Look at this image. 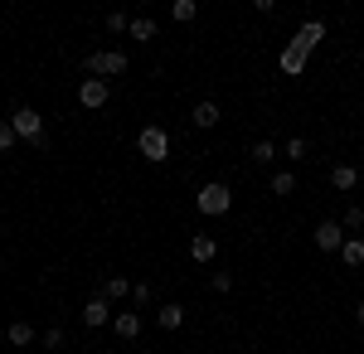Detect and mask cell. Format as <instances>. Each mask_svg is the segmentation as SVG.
Returning <instances> with one entry per match:
<instances>
[{
  "instance_id": "obj_1",
  "label": "cell",
  "mask_w": 364,
  "mask_h": 354,
  "mask_svg": "<svg viewBox=\"0 0 364 354\" xmlns=\"http://www.w3.org/2000/svg\"><path fill=\"white\" fill-rule=\"evenodd\" d=\"M321 39H326V20H306V25L287 39V49H282L277 68L287 73V78H301V73H306V58L316 54V44H321Z\"/></svg>"
},
{
  "instance_id": "obj_2",
  "label": "cell",
  "mask_w": 364,
  "mask_h": 354,
  "mask_svg": "<svg viewBox=\"0 0 364 354\" xmlns=\"http://www.w3.org/2000/svg\"><path fill=\"white\" fill-rule=\"evenodd\" d=\"M132 68V58L122 54V49H92L87 54V78H117V73H127Z\"/></svg>"
},
{
  "instance_id": "obj_3",
  "label": "cell",
  "mask_w": 364,
  "mask_h": 354,
  "mask_svg": "<svg viewBox=\"0 0 364 354\" xmlns=\"http://www.w3.org/2000/svg\"><path fill=\"white\" fill-rule=\"evenodd\" d=\"M10 127H15V136H20V141L44 146V112H39V107H15V112H10Z\"/></svg>"
},
{
  "instance_id": "obj_4",
  "label": "cell",
  "mask_w": 364,
  "mask_h": 354,
  "mask_svg": "<svg viewBox=\"0 0 364 354\" xmlns=\"http://www.w3.org/2000/svg\"><path fill=\"white\" fill-rule=\"evenodd\" d=\"M195 204H199V214L219 218V214H228V204H233V190H228L224 180H209V185L195 194Z\"/></svg>"
},
{
  "instance_id": "obj_5",
  "label": "cell",
  "mask_w": 364,
  "mask_h": 354,
  "mask_svg": "<svg viewBox=\"0 0 364 354\" xmlns=\"http://www.w3.org/2000/svg\"><path fill=\"white\" fill-rule=\"evenodd\" d=\"M136 151H141V156H146L151 165L170 161V132H166V127H141V136H136Z\"/></svg>"
},
{
  "instance_id": "obj_6",
  "label": "cell",
  "mask_w": 364,
  "mask_h": 354,
  "mask_svg": "<svg viewBox=\"0 0 364 354\" xmlns=\"http://www.w3.org/2000/svg\"><path fill=\"white\" fill-rule=\"evenodd\" d=\"M78 102H83L87 112H102L107 102H112V87L102 78H83V87H78Z\"/></svg>"
},
{
  "instance_id": "obj_7",
  "label": "cell",
  "mask_w": 364,
  "mask_h": 354,
  "mask_svg": "<svg viewBox=\"0 0 364 354\" xmlns=\"http://www.w3.org/2000/svg\"><path fill=\"white\" fill-rule=\"evenodd\" d=\"M311 238H316L321 252H340V247H345V228H340L336 218H326V223H316V233H311Z\"/></svg>"
},
{
  "instance_id": "obj_8",
  "label": "cell",
  "mask_w": 364,
  "mask_h": 354,
  "mask_svg": "<svg viewBox=\"0 0 364 354\" xmlns=\"http://www.w3.org/2000/svg\"><path fill=\"white\" fill-rule=\"evenodd\" d=\"M83 326H87V330L112 326V306H107V296H92V301L83 306Z\"/></svg>"
},
{
  "instance_id": "obj_9",
  "label": "cell",
  "mask_w": 364,
  "mask_h": 354,
  "mask_svg": "<svg viewBox=\"0 0 364 354\" xmlns=\"http://www.w3.org/2000/svg\"><path fill=\"white\" fill-rule=\"evenodd\" d=\"M190 257H195V262H204V267H209V262H214V257H219V243H214V238H209V233H195V238H190Z\"/></svg>"
},
{
  "instance_id": "obj_10",
  "label": "cell",
  "mask_w": 364,
  "mask_h": 354,
  "mask_svg": "<svg viewBox=\"0 0 364 354\" xmlns=\"http://www.w3.org/2000/svg\"><path fill=\"white\" fill-rule=\"evenodd\" d=\"M219 102H195V112H190V122H195L199 132H209V127H219Z\"/></svg>"
},
{
  "instance_id": "obj_11",
  "label": "cell",
  "mask_w": 364,
  "mask_h": 354,
  "mask_svg": "<svg viewBox=\"0 0 364 354\" xmlns=\"http://www.w3.org/2000/svg\"><path fill=\"white\" fill-rule=\"evenodd\" d=\"M5 340H10L15 350H25V345H34V340H39V330L29 326V321H10V330H5Z\"/></svg>"
},
{
  "instance_id": "obj_12",
  "label": "cell",
  "mask_w": 364,
  "mask_h": 354,
  "mask_svg": "<svg viewBox=\"0 0 364 354\" xmlns=\"http://www.w3.org/2000/svg\"><path fill=\"white\" fill-rule=\"evenodd\" d=\"M156 321H161V330H180L185 326V306H180V301H166V306L156 311Z\"/></svg>"
},
{
  "instance_id": "obj_13",
  "label": "cell",
  "mask_w": 364,
  "mask_h": 354,
  "mask_svg": "<svg viewBox=\"0 0 364 354\" xmlns=\"http://www.w3.org/2000/svg\"><path fill=\"white\" fill-rule=\"evenodd\" d=\"M331 185H336L340 194H350L360 185V170H355V165H336V170H331Z\"/></svg>"
},
{
  "instance_id": "obj_14",
  "label": "cell",
  "mask_w": 364,
  "mask_h": 354,
  "mask_svg": "<svg viewBox=\"0 0 364 354\" xmlns=\"http://www.w3.org/2000/svg\"><path fill=\"white\" fill-rule=\"evenodd\" d=\"M340 262H345V267H364V238H360V233H355V238H345Z\"/></svg>"
},
{
  "instance_id": "obj_15",
  "label": "cell",
  "mask_w": 364,
  "mask_h": 354,
  "mask_svg": "<svg viewBox=\"0 0 364 354\" xmlns=\"http://www.w3.org/2000/svg\"><path fill=\"white\" fill-rule=\"evenodd\" d=\"M340 228H345V238L364 233V204H350V209H345V218H340Z\"/></svg>"
},
{
  "instance_id": "obj_16",
  "label": "cell",
  "mask_w": 364,
  "mask_h": 354,
  "mask_svg": "<svg viewBox=\"0 0 364 354\" xmlns=\"http://www.w3.org/2000/svg\"><path fill=\"white\" fill-rule=\"evenodd\" d=\"M267 190L277 194V199H287V194L296 190V175H291V170H277V175H272V180H267Z\"/></svg>"
},
{
  "instance_id": "obj_17",
  "label": "cell",
  "mask_w": 364,
  "mask_h": 354,
  "mask_svg": "<svg viewBox=\"0 0 364 354\" xmlns=\"http://www.w3.org/2000/svg\"><path fill=\"white\" fill-rule=\"evenodd\" d=\"M156 20H151V15H141V20H132V39H136V44H151V39H156Z\"/></svg>"
},
{
  "instance_id": "obj_18",
  "label": "cell",
  "mask_w": 364,
  "mask_h": 354,
  "mask_svg": "<svg viewBox=\"0 0 364 354\" xmlns=\"http://www.w3.org/2000/svg\"><path fill=\"white\" fill-rule=\"evenodd\" d=\"M112 330L122 335V340H136V335H141V321H136V316H112Z\"/></svg>"
},
{
  "instance_id": "obj_19",
  "label": "cell",
  "mask_w": 364,
  "mask_h": 354,
  "mask_svg": "<svg viewBox=\"0 0 364 354\" xmlns=\"http://www.w3.org/2000/svg\"><path fill=\"white\" fill-rule=\"evenodd\" d=\"M102 296H107V301H122V296H132V281H127V277H107V286H102Z\"/></svg>"
},
{
  "instance_id": "obj_20",
  "label": "cell",
  "mask_w": 364,
  "mask_h": 354,
  "mask_svg": "<svg viewBox=\"0 0 364 354\" xmlns=\"http://www.w3.org/2000/svg\"><path fill=\"white\" fill-rule=\"evenodd\" d=\"M257 165H272V156H277V141H252V151H248Z\"/></svg>"
},
{
  "instance_id": "obj_21",
  "label": "cell",
  "mask_w": 364,
  "mask_h": 354,
  "mask_svg": "<svg viewBox=\"0 0 364 354\" xmlns=\"http://www.w3.org/2000/svg\"><path fill=\"white\" fill-rule=\"evenodd\" d=\"M170 15H175L180 25H190V20L199 15V5H195V0H175V5H170Z\"/></svg>"
},
{
  "instance_id": "obj_22",
  "label": "cell",
  "mask_w": 364,
  "mask_h": 354,
  "mask_svg": "<svg viewBox=\"0 0 364 354\" xmlns=\"http://www.w3.org/2000/svg\"><path fill=\"white\" fill-rule=\"evenodd\" d=\"M102 29H107V34H132V20H127L122 10H112V15L102 20Z\"/></svg>"
},
{
  "instance_id": "obj_23",
  "label": "cell",
  "mask_w": 364,
  "mask_h": 354,
  "mask_svg": "<svg viewBox=\"0 0 364 354\" xmlns=\"http://www.w3.org/2000/svg\"><path fill=\"white\" fill-rule=\"evenodd\" d=\"M306 156H311V141H301V136L287 141V161H306Z\"/></svg>"
},
{
  "instance_id": "obj_24",
  "label": "cell",
  "mask_w": 364,
  "mask_h": 354,
  "mask_svg": "<svg viewBox=\"0 0 364 354\" xmlns=\"http://www.w3.org/2000/svg\"><path fill=\"white\" fill-rule=\"evenodd\" d=\"M39 345H44V350H63V330H44V335H39Z\"/></svg>"
},
{
  "instance_id": "obj_25",
  "label": "cell",
  "mask_w": 364,
  "mask_h": 354,
  "mask_svg": "<svg viewBox=\"0 0 364 354\" xmlns=\"http://www.w3.org/2000/svg\"><path fill=\"white\" fill-rule=\"evenodd\" d=\"M209 286H214L219 296H228V291H233V277H228V272H214V277H209Z\"/></svg>"
},
{
  "instance_id": "obj_26",
  "label": "cell",
  "mask_w": 364,
  "mask_h": 354,
  "mask_svg": "<svg viewBox=\"0 0 364 354\" xmlns=\"http://www.w3.org/2000/svg\"><path fill=\"white\" fill-rule=\"evenodd\" d=\"M132 301H136V306H151V301H156V291H151L146 281H136V286H132Z\"/></svg>"
},
{
  "instance_id": "obj_27",
  "label": "cell",
  "mask_w": 364,
  "mask_h": 354,
  "mask_svg": "<svg viewBox=\"0 0 364 354\" xmlns=\"http://www.w3.org/2000/svg\"><path fill=\"white\" fill-rule=\"evenodd\" d=\"M15 127H10V122H0V151H15Z\"/></svg>"
},
{
  "instance_id": "obj_28",
  "label": "cell",
  "mask_w": 364,
  "mask_h": 354,
  "mask_svg": "<svg viewBox=\"0 0 364 354\" xmlns=\"http://www.w3.org/2000/svg\"><path fill=\"white\" fill-rule=\"evenodd\" d=\"M355 326L364 330V301H360V306H355Z\"/></svg>"
}]
</instances>
